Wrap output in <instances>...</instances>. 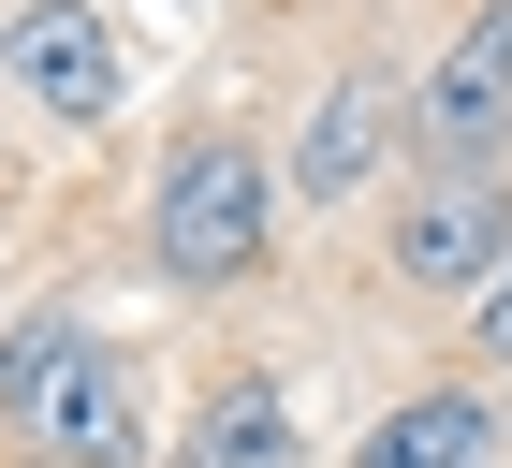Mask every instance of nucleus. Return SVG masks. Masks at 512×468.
I'll return each instance as SVG.
<instances>
[{"instance_id":"f257e3e1","label":"nucleus","mask_w":512,"mask_h":468,"mask_svg":"<svg viewBox=\"0 0 512 468\" xmlns=\"http://www.w3.org/2000/svg\"><path fill=\"white\" fill-rule=\"evenodd\" d=\"M147 249H161V278H176V293H235V278L278 249V161L249 147V132H191V147L161 161Z\"/></svg>"},{"instance_id":"f03ea898","label":"nucleus","mask_w":512,"mask_h":468,"mask_svg":"<svg viewBox=\"0 0 512 468\" xmlns=\"http://www.w3.org/2000/svg\"><path fill=\"white\" fill-rule=\"evenodd\" d=\"M0 88L30 117H59V132H103L118 88H132V59H118V30H103L88 0H15V15H0Z\"/></svg>"},{"instance_id":"7ed1b4c3","label":"nucleus","mask_w":512,"mask_h":468,"mask_svg":"<svg viewBox=\"0 0 512 468\" xmlns=\"http://www.w3.org/2000/svg\"><path fill=\"white\" fill-rule=\"evenodd\" d=\"M410 147H425L439 176H469V161L512 147V0H483L469 30L425 59V88H410Z\"/></svg>"},{"instance_id":"20e7f679","label":"nucleus","mask_w":512,"mask_h":468,"mask_svg":"<svg viewBox=\"0 0 512 468\" xmlns=\"http://www.w3.org/2000/svg\"><path fill=\"white\" fill-rule=\"evenodd\" d=\"M15 425L44 468H147V395H132V351H103V337H59V366Z\"/></svg>"},{"instance_id":"39448f33","label":"nucleus","mask_w":512,"mask_h":468,"mask_svg":"<svg viewBox=\"0 0 512 468\" xmlns=\"http://www.w3.org/2000/svg\"><path fill=\"white\" fill-rule=\"evenodd\" d=\"M381 264L410 278V293H483V278L512 264V191H498V161H469V176H425Z\"/></svg>"},{"instance_id":"423d86ee","label":"nucleus","mask_w":512,"mask_h":468,"mask_svg":"<svg viewBox=\"0 0 512 468\" xmlns=\"http://www.w3.org/2000/svg\"><path fill=\"white\" fill-rule=\"evenodd\" d=\"M381 147H410V103H395L381 74H337V88H322V117H308V147H293V205L366 191V176H381Z\"/></svg>"},{"instance_id":"0eeeda50","label":"nucleus","mask_w":512,"mask_h":468,"mask_svg":"<svg viewBox=\"0 0 512 468\" xmlns=\"http://www.w3.org/2000/svg\"><path fill=\"white\" fill-rule=\"evenodd\" d=\"M352 468H498V410L439 381V395H410V410H381Z\"/></svg>"},{"instance_id":"6e6552de","label":"nucleus","mask_w":512,"mask_h":468,"mask_svg":"<svg viewBox=\"0 0 512 468\" xmlns=\"http://www.w3.org/2000/svg\"><path fill=\"white\" fill-rule=\"evenodd\" d=\"M176 468H293V395H278V381H220Z\"/></svg>"},{"instance_id":"1a4fd4ad","label":"nucleus","mask_w":512,"mask_h":468,"mask_svg":"<svg viewBox=\"0 0 512 468\" xmlns=\"http://www.w3.org/2000/svg\"><path fill=\"white\" fill-rule=\"evenodd\" d=\"M59 337H74V322H30V337H0V425H15V410L44 395V366H59Z\"/></svg>"},{"instance_id":"9d476101","label":"nucleus","mask_w":512,"mask_h":468,"mask_svg":"<svg viewBox=\"0 0 512 468\" xmlns=\"http://www.w3.org/2000/svg\"><path fill=\"white\" fill-rule=\"evenodd\" d=\"M483 351H498V366H512V264L483 278Z\"/></svg>"}]
</instances>
